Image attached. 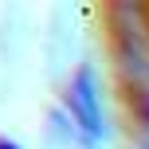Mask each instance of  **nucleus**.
<instances>
[{
    "mask_svg": "<svg viewBox=\"0 0 149 149\" xmlns=\"http://www.w3.org/2000/svg\"><path fill=\"white\" fill-rule=\"evenodd\" d=\"M141 114H145V122H149V98H145V106H141Z\"/></svg>",
    "mask_w": 149,
    "mask_h": 149,
    "instance_id": "7ed1b4c3",
    "label": "nucleus"
},
{
    "mask_svg": "<svg viewBox=\"0 0 149 149\" xmlns=\"http://www.w3.org/2000/svg\"><path fill=\"white\" fill-rule=\"evenodd\" d=\"M0 149H20L16 141H8V137H0Z\"/></svg>",
    "mask_w": 149,
    "mask_h": 149,
    "instance_id": "f03ea898",
    "label": "nucleus"
},
{
    "mask_svg": "<svg viewBox=\"0 0 149 149\" xmlns=\"http://www.w3.org/2000/svg\"><path fill=\"white\" fill-rule=\"evenodd\" d=\"M63 106H67V118L79 134V141L86 149H94L102 141V102H98V82L90 67H79L67 82V94H63Z\"/></svg>",
    "mask_w": 149,
    "mask_h": 149,
    "instance_id": "f257e3e1",
    "label": "nucleus"
}]
</instances>
